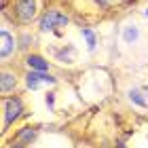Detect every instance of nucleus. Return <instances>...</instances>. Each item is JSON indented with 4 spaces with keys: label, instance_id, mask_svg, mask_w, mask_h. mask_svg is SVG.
Listing matches in <instances>:
<instances>
[{
    "label": "nucleus",
    "instance_id": "f257e3e1",
    "mask_svg": "<svg viewBox=\"0 0 148 148\" xmlns=\"http://www.w3.org/2000/svg\"><path fill=\"white\" fill-rule=\"evenodd\" d=\"M64 25H68V17H66L64 13H59V11H49L40 19V30H45V32L64 28Z\"/></svg>",
    "mask_w": 148,
    "mask_h": 148
},
{
    "label": "nucleus",
    "instance_id": "f03ea898",
    "mask_svg": "<svg viewBox=\"0 0 148 148\" xmlns=\"http://www.w3.org/2000/svg\"><path fill=\"white\" fill-rule=\"evenodd\" d=\"M23 106H21V99L19 97H9L4 99V125H11L19 114H21Z\"/></svg>",
    "mask_w": 148,
    "mask_h": 148
},
{
    "label": "nucleus",
    "instance_id": "7ed1b4c3",
    "mask_svg": "<svg viewBox=\"0 0 148 148\" xmlns=\"http://www.w3.org/2000/svg\"><path fill=\"white\" fill-rule=\"evenodd\" d=\"M15 11H17L21 21H32L36 15V0H17Z\"/></svg>",
    "mask_w": 148,
    "mask_h": 148
},
{
    "label": "nucleus",
    "instance_id": "20e7f679",
    "mask_svg": "<svg viewBox=\"0 0 148 148\" xmlns=\"http://www.w3.org/2000/svg\"><path fill=\"white\" fill-rule=\"evenodd\" d=\"M53 78L51 74H47V72H38V70H32L28 74V87H32V89H36V87L40 83H53Z\"/></svg>",
    "mask_w": 148,
    "mask_h": 148
},
{
    "label": "nucleus",
    "instance_id": "39448f33",
    "mask_svg": "<svg viewBox=\"0 0 148 148\" xmlns=\"http://www.w3.org/2000/svg\"><path fill=\"white\" fill-rule=\"evenodd\" d=\"M13 47H15V40H13V36L9 34L6 30L0 32V57H9V53L13 51Z\"/></svg>",
    "mask_w": 148,
    "mask_h": 148
},
{
    "label": "nucleus",
    "instance_id": "423d86ee",
    "mask_svg": "<svg viewBox=\"0 0 148 148\" xmlns=\"http://www.w3.org/2000/svg\"><path fill=\"white\" fill-rule=\"evenodd\" d=\"M15 87H17V78H15V74L2 72V78H0V91H2V95L11 93L13 89H15Z\"/></svg>",
    "mask_w": 148,
    "mask_h": 148
},
{
    "label": "nucleus",
    "instance_id": "0eeeda50",
    "mask_svg": "<svg viewBox=\"0 0 148 148\" xmlns=\"http://www.w3.org/2000/svg\"><path fill=\"white\" fill-rule=\"evenodd\" d=\"M25 64H28L32 70H38V72H47L49 70V62H47L45 57H40V55H28Z\"/></svg>",
    "mask_w": 148,
    "mask_h": 148
},
{
    "label": "nucleus",
    "instance_id": "6e6552de",
    "mask_svg": "<svg viewBox=\"0 0 148 148\" xmlns=\"http://www.w3.org/2000/svg\"><path fill=\"white\" fill-rule=\"evenodd\" d=\"M34 138H36V131L30 129V127H23V129L17 133V140H19V142H23V144H30Z\"/></svg>",
    "mask_w": 148,
    "mask_h": 148
},
{
    "label": "nucleus",
    "instance_id": "1a4fd4ad",
    "mask_svg": "<svg viewBox=\"0 0 148 148\" xmlns=\"http://www.w3.org/2000/svg\"><path fill=\"white\" fill-rule=\"evenodd\" d=\"M138 38V30L136 28H127L125 30V40L127 42H131V40H136Z\"/></svg>",
    "mask_w": 148,
    "mask_h": 148
},
{
    "label": "nucleus",
    "instance_id": "9d476101",
    "mask_svg": "<svg viewBox=\"0 0 148 148\" xmlns=\"http://www.w3.org/2000/svg\"><path fill=\"white\" fill-rule=\"evenodd\" d=\"M83 34H85V38H87V40H89V47L95 45V40H93V34H91L89 30H83Z\"/></svg>",
    "mask_w": 148,
    "mask_h": 148
},
{
    "label": "nucleus",
    "instance_id": "9b49d317",
    "mask_svg": "<svg viewBox=\"0 0 148 148\" xmlns=\"http://www.w3.org/2000/svg\"><path fill=\"white\" fill-rule=\"evenodd\" d=\"M97 2H102V4H106V2H108V0H97Z\"/></svg>",
    "mask_w": 148,
    "mask_h": 148
},
{
    "label": "nucleus",
    "instance_id": "f8f14e48",
    "mask_svg": "<svg viewBox=\"0 0 148 148\" xmlns=\"http://www.w3.org/2000/svg\"><path fill=\"white\" fill-rule=\"evenodd\" d=\"M11 148H23V146H11Z\"/></svg>",
    "mask_w": 148,
    "mask_h": 148
}]
</instances>
